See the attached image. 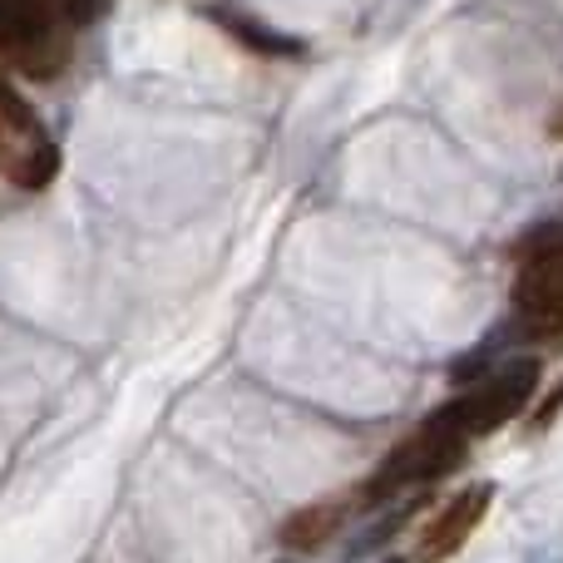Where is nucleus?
Returning <instances> with one entry per match:
<instances>
[{
    "label": "nucleus",
    "mask_w": 563,
    "mask_h": 563,
    "mask_svg": "<svg viewBox=\"0 0 563 563\" xmlns=\"http://www.w3.org/2000/svg\"><path fill=\"white\" fill-rule=\"evenodd\" d=\"M534 390H539V356H515V361H505V366H489L465 396L440 406L430 420L455 430L460 440H479V435H489V430L509 426V420L529 406Z\"/></svg>",
    "instance_id": "nucleus-1"
},
{
    "label": "nucleus",
    "mask_w": 563,
    "mask_h": 563,
    "mask_svg": "<svg viewBox=\"0 0 563 563\" xmlns=\"http://www.w3.org/2000/svg\"><path fill=\"white\" fill-rule=\"evenodd\" d=\"M0 174L15 188H45L59 174V144L10 85H0Z\"/></svg>",
    "instance_id": "nucleus-2"
},
{
    "label": "nucleus",
    "mask_w": 563,
    "mask_h": 563,
    "mask_svg": "<svg viewBox=\"0 0 563 563\" xmlns=\"http://www.w3.org/2000/svg\"><path fill=\"white\" fill-rule=\"evenodd\" d=\"M0 59H10L35 79L65 69L69 45L49 0H0Z\"/></svg>",
    "instance_id": "nucleus-3"
},
{
    "label": "nucleus",
    "mask_w": 563,
    "mask_h": 563,
    "mask_svg": "<svg viewBox=\"0 0 563 563\" xmlns=\"http://www.w3.org/2000/svg\"><path fill=\"white\" fill-rule=\"evenodd\" d=\"M465 450L470 440H460L455 430H445L440 420H426L416 440L396 450V455L380 465V475L371 479V495H396V489H410V485H430V479L450 475L455 465H465Z\"/></svg>",
    "instance_id": "nucleus-4"
},
{
    "label": "nucleus",
    "mask_w": 563,
    "mask_h": 563,
    "mask_svg": "<svg viewBox=\"0 0 563 563\" xmlns=\"http://www.w3.org/2000/svg\"><path fill=\"white\" fill-rule=\"evenodd\" d=\"M515 307L529 331H563V238L544 243L515 282Z\"/></svg>",
    "instance_id": "nucleus-5"
},
{
    "label": "nucleus",
    "mask_w": 563,
    "mask_h": 563,
    "mask_svg": "<svg viewBox=\"0 0 563 563\" xmlns=\"http://www.w3.org/2000/svg\"><path fill=\"white\" fill-rule=\"evenodd\" d=\"M489 499H495V485H470V489H460L455 499H445L440 515L420 529L416 563H445L450 554H460L465 539L479 529V519L489 515Z\"/></svg>",
    "instance_id": "nucleus-6"
},
{
    "label": "nucleus",
    "mask_w": 563,
    "mask_h": 563,
    "mask_svg": "<svg viewBox=\"0 0 563 563\" xmlns=\"http://www.w3.org/2000/svg\"><path fill=\"white\" fill-rule=\"evenodd\" d=\"M341 525H346V505L321 499V505L297 509V515L287 519V529H282V539H287V549H321L327 539H336Z\"/></svg>",
    "instance_id": "nucleus-7"
},
{
    "label": "nucleus",
    "mask_w": 563,
    "mask_h": 563,
    "mask_svg": "<svg viewBox=\"0 0 563 563\" xmlns=\"http://www.w3.org/2000/svg\"><path fill=\"white\" fill-rule=\"evenodd\" d=\"M213 20L228 30V35L243 40L247 49H263V55H301V40L277 35V30H267L263 20L243 15V10H233V5H213Z\"/></svg>",
    "instance_id": "nucleus-8"
},
{
    "label": "nucleus",
    "mask_w": 563,
    "mask_h": 563,
    "mask_svg": "<svg viewBox=\"0 0 563 563\" xmlns=\"http://www.w3.org/2000/svg\"><path fill=\"white\" fill-rule=\"evenodd\" d=\"M49 10H55L65 25H89V20L104 10V0H49Z\"/></svg>",
    "instance_id": "nucleus-9"
},
{
    "label": "nucleus",
    "mask_w": 563,
    "mask_h": 563,
    "mask_svg": "<svg viewBox=\"0 0 563 563\" xmlns=\"http://www.w3.org/2000/svg\"><path fill=\"white\" fill-rule=\"evenodd\" d=\"M390 563H400V559H390Z\"/></svg>",
    "instance_id": "nucleus-10"
}]
</instances>
